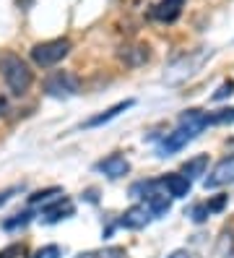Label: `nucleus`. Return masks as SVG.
<instances>
[{"instance_id":"obj_13","label":"nucleus","mask_w":234,"mask_h":258,"mask_svg":"<svg viewBox=\"0 0 234 258\" xmlns=\"http://www.w3.org/2000/svg\"><path fill=\"white\" fill-rule=\"evenodd\" d=\"M164 185H167L172 199H185V196L190 193V177L187 175H169L164 180Z\"/></svg>"},{"instance_id":"obj_28","label":"nucleus","mask_w":234,"mask_h":258,"mask_svg":"<svg viewBox=\"0 0 234 258\" xmlns=\"http://www.w3.org/2000/svg\"><path fill=\"white\" fill-rule=\"evenodd\" d=\"M0 258H3V255H0Z\"/></svg>"},{"instance_id":"obj_12","label":"nucleus","mask_w":234,"mask_h":258,"mask_svg":"<svg viewBox=\"0 0 234 258\" xmlns=\"http://www.w3.org/2000/svg\"><path fill=\"white\" fill-rule=\"evenodd\" d=\"M68 217H73V204L68 199H62V196L57 201L44 206V222H50V224H55L60 219H68Z\"/></svg>"},{"instance_id":"obj_14","label":"nucleus","mask_w":234,"mask_h":258,"mask_svg":"<svg viewBox=\"0 0 234 258\" xmlns=\"http://www.w3.org/2000/svg\"><path fill=\"white\" fill-rule=\"evenodd\" d=\"M148 55H151L148 47L138 44V47H128V50H125V52H122V60H125L128 66H143L146 60H148Z\"/></svg>"},{"instance_id":"obj_9","label":"nucleus","mask_w":234,"mask_h":258,"mask_svg":"<svg viewBox=\"0 0 234 258\" xmlns=\"http://www.w3.org/2000/svg\"><path fill=\"white\" fill-rule=\"evenodd\" d=\"M148 219H151V209L148 206H130L122 214L120 227H125V230H140V227L148 224Z\"/></svg>"},{"instance_id":"obj_6","label":"nucleus","mask_w":234,"mask_h":258,"mask_svg":"<svg viewBox=\"0 0 234 258\" xmlns=\"http://www.w3.org/2000/svg\"><path fill=\"white\" fill-rule=\"evenodd\" d=\"M195 139V136L187 131V128H177V131H172V133H167L164 139H162V144H159V157H169V154H175V151H180V149H185L187 144H190Z\"/></svg>"},{"instance_id":"obj_15","label":"nucleus","mask_w":234,"mask_h":258,"mask_svg":"<svg viewBox=\"0 0 234 258\" xmlns=\"http://www.w3.org/2000/svg\"><path fill=\"white\" fill-rule=\"evenodd\" d=\"M60 196H62V190H60V188H44V190L31 193V196H29V204H31V206H39V204H44V206H47V204L57 201Z\"/></svg>"},{"instance_id":"obj_4","label":"nucleus","mask_w":234,"mask_h":258,"mask_svg":"<svg viewBox=\"0 0 234 258\" xmlns=\"http://www.w3.org/2000/svg\"><path fill=\"white\" fill-rule=\"evenodd\" d=\"M44 92L55 97V99H65V97H73L78 94V79L68 71H57L52 73L50 79L44 81Z\"/></svg>"},{"instance_id":"obj_19","label":"nucleus","mask_w":234,"mask_h":258,"mask_svg":"<svg viewBox=\"0 0 234 258\" xmlns=\"http://www.w3.org/2000/svg\"><path fill=\"white\" fill-rule=\"evenodd\" d=\"M148 209H151L153 217H162V214H167V211H169V199H167V196H162V193H153L151 199H148Z\"/></svg>"},{"instance_id":"obj_10","label":"nucleus","mask_w":234,"mask_h":258,"mask_svg":"<svg viewBox=\"0 0 234 258\" xmlns=\"http://www.w3.org/2000/svg\"><path fill=\"white\" fill-rule=\"evenodd\" d=\"M180 125L187 128L193 136H198L203 128L211 125V115H206L203 110H187V112H182V117H180Z\"/></svg>"},{"instance_id":"obj_25","label":"nucleus","mask_w":234,"mask_h":258,"mask_svg":"<svg viewBox=\"0 0 234 258\" xmlns=\"http://www.w3.org/2000/svg\"><path fill=\"white\" fill-rule=\"evenodd\" d=\"M226 201H229V196H216V199H211V201H208L211 214H213V211H221V209L226 206Z\"/></svg>"},{"instance_id":"obj_20","label":"nucleus","mask_w":234,"mask_h":258,"mask_svg":"<svg viewBox=\"0 0 234 258\" xmlns=\"http://www.w3.org/2000/svg\"><path fill=\"white\" fill-rule=\"evenodd\" d=\"M78 258H128V253L117 245H112V248H102V250H94V253L78 255Z\"/></svg>"},{"instance_id":"obj_26","label":"nucleus","mask_w":234,"mask_h":258,"mask_svg":"<svg viewBox=\"0 0 234 258\" xmlns=\"http://www.w3.org/2000/svg\"><path fill=\"white\" fill-rule=\"evenodd\" d=\"M21 188H8V190H0V206H3V204H8L11 201V196L13 193H19Z\"/></svg>"},{"instance_id":"obj_22","label":"nucleus","mask_w":234,"mask_h":258,"mask_svg":"<svg viewBox=\"0 0 234 258\" xmlns=\"http://www.w3.org/2000/svg\"><path fill=\"white\" fill-rule=\"evenodd\" d=\"M231 94H234V81H224L221 86L216 89L213 102H221V99H226V97H231Z\"/></svg>"},{"instance_id":"obj_24","label":"nucleus","mask_w":234,"mask_h":258,"mask_svg":"<svg viewBox=\"0 0 234 258\" xmlns=\"http://www.w3.org/2000/svg\"><path fill=\"white\" fill-rule=\"evenodd\" d=\"M208 214H211L208 204H198V206L193 209V214H190V217H193V222H198V224H200V222H206V219H208Z\"/></svg>"},{"instance_id":"obj_8","label":"nucleus","mask_w":234,"mask_h":258,"mask_svg":"<svg viewBox=\"0 0 234 258\" xmlns=\"http://www.w3.org/2000/svg\"><path fill=\"white\" fill-rule=\"evenodd\" d=\"M182 8H185V0H159V3L153 6L151 16L162 24H172V21L180 19Z\"/></svg>"},{"instance_id":"obj_17","label":"nucleus","mask_w":234,"mask_h":258,"mask_svg":"<svg viewBox=\"0 0 234 258\" xmlns=\"http://www.w3.org/2000/svg\"><path fill=\"white\" fill-rule=\"evenodd\" d=\"M153 188H156L153 180H138V183L130 185V196H133V199H146L148 201L153 196Z\"/></svg>"},{"instance_id":"obj_3","label":"nucleus","mask_w":234,"mask_h":258,"mask_svg":"<svg viewBox=\"0 0 234 258\" xmlns=\"http://www.w3.org/2000/svg\"><path fill=\"white\" fill-rule=\"evenodd\" d=\"M203 57H206V50H200V52H193V55H182L180 60H175L167 73H164V81L167 84H180L185 79H190V76L198 71V66L203 63Z\"/></svg>"},{"instance_id":"obj_7","label":"nucleus","mask_w":234,"mask_h":258,"mask_svg":"<svg viewBox=\"0 0 234 258\" xmlns=\"http://www.w3.org/2000/svg\"><path fill=\"white\" fill-rule=\"evenodd\" d=\"M97 170L104 172L107 177L117 180V177H125V175L130 172V162L125 159L122 154H109V157H104L102 162H97Z\"/></svg>"},{"instance_id":"obj_1","label":"nucleus","mask_w":234,"mask_h":258,"mask_svg":"<svg viewBox=\"0 0 234 258\" xmlns=\"http://www.w3.org/2000/svg\"><path fill=\"white\" fill-rule=\"evenodd\" d=\"M0 76H3V81L8 84V89L16 97L26 94L31 81H34V73H31V68L26 66V60H21L19 55H13V52L0 55Z\"/></svg>"},{"instance_id":"obj_23","label":"nucleus","mask_w":234,"mask_h":258,"mask_svg":"<svg viewBox=\"0 0 234 258\" xmlns=\"http://www.w3.org/2000/svg\"><path fill=\"white\" fill-rule=\"evenodd\" d=\"M34 258H62V250H60V245H44L37 250Z\"/></svg>"},{"instance_id":"obj_21","label":"nucleus","mask_w":234,"mask_h":258,"mask_svg":"<svg viewBox=\"0 0 234 258\" xmlns=\"http://www.w3.org/2000/svg\"><path fill=\"white\" fill-rule=\"evenodd\" d=\"M221 123H234V107L231 110H221L211 115V125H221Z\"/></svg>"},{"instance_id":"obj_27","label":"nucleus","mask_w":234,"mask_h":258,"mask_svg":"<svg viewBox=\"0 0 234 258\" xmlns=\"http://www.w3.org/2000/svg\"><path fill=\"white\" fill-rule=\"evenodd\" d=\"M169 258H193V255L187 253V250H175V253H172Z\"/></svg>"},{"instance_id":"obj_5","label":"nucleus","mask_w":234,"mask_h":258,"mask_svg":"<svg viewBox=\"0 0 234 258\" xmlns=\"http://www.w3.org/2000/svg\"><path fill=\"white\" fill-rule=\"evenodd\" d=\"M229 183H234V154L224 157L221 162H216L213 170L208 172V177L203 180L206 188H221V185H229Z\"/></svg>"},{"instance_id":"obj_2","label":"nucleus","mask_w":234,"mask_h":258,"mask_svg":"<svg viewBox=\"0 0 234 258\" xmlns=\"http://www.w3.org/2000/svg\"><path fill=\"white\" fill-rule=\"evenodd\" d=\"M68 52H70V39H50V42H39L31 47V60L39 68H52Z\"/></svg>"},{"instance_id":"obj_18","label":"nucleus","mask_w":234,"mask_h":258,"mask_svg":"<svg viewBox=\"0 0 234 258\" xmlns=\"http://www.w3.org/2000/svg\"><path fill=\"white\" fill-rule=\"evenodd\" d=\"M206 167H208V157H195L182 167V172L187 177H198V175H206Z\"/></svg>"},{"instance_id":"obj_16","label":"nucleus","mask_w":234,"mask_h":258,"mask_svg":"<svg viewBox=\"0 0 234 258\" xmlns=\"http://www.w3.org/2000/svg\"><path fill=\"white\" fill-rule=\"evenodd\" d=\"M31 211H21V214H13V217H8V219H3V230L6 232H13V230H21V227H26L29 222H31Z\"/></svg>"},{"instance_id":"obj_11","label":"nucleus","mask_w":234,"mask_h":258,"mask_svg":"<svg viewBox=\"0 0 234 258\" xmlns=\"http://www.w3.org/2000/svg\"><path fill=\"white\" fill-rule=\"evenodd\" d=\"M133 99H125V102H117L115 107H109V110H104V112H99V115H94V117H89L86 123H84V128H99V125H104V123H109V120H115L120 112H125V110H130L133 107Z\"/></svg>"}]
</instances>
